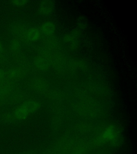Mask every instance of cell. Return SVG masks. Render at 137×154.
Returning <instances> with one entry per match:
<instances>
[{
    "mask_svg": "<svg viewBox=\"0 0 137 154\" xmlns=\"http://www.w3.org/2000/svg\"><path fill=\"white\" fill-rule=\"evenodd\" d=\"M42 31L46 34H51L55 31V26L51 22H46L42 26Z\"/></svg>",
    "mask_w": 137,
    "mask_h": 154,
    "instance_id": "6da1fadb",
    "label": "cell"
},
{
    "mask_svg": "<svg viewBox=\"0 0 137 154\" xmlns=\"http://www.w3.org/2000/svg\"><path fill=\"white\" fill-rule=\"evenodd\" d=\"M2 45L0 42V52L2 51Z\"/></svg>",
    "mask_w": 137,
    "mask_h": 154,
    "instance_id": "277c9868",
    "label": "cell"
},
{
    "mask_svg": "<svg viewBox=\"0 0 137 154\" xmlns=\"http://www.w3.org/2000/svg\"><path fill=\"white\" fill-rule=\"evenodd\" d=\"M14 3V5H23L26 3V1H14L13 2Z\"/></svg>",
    "mask_w": 137,
    "mask_h": 154,
    "instance_id": "3957f363",
    "label": "cell"
},
{
    "mask_svg": "<svg viewBox=\"0 0 137 154\" xmlns=\"http://www.w3.org/2000/svg\"><path fill=\"white\" fill-rule=\"evenodd\" d=\"M40 36V33L36 29H30L27 32V38L31 41H36Z\"/></svg>",
    "mask_w": 137,
    "mask_h": 154,
    "instance_id": "7a4b0ae2",
    "label": "cell"
}]
</instances>
